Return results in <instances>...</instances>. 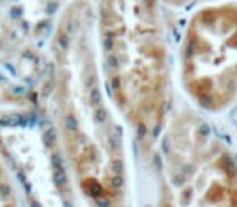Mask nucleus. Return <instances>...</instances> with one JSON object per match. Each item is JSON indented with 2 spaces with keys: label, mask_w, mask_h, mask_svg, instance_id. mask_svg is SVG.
Wrapping results in <instances>:
<instances>
[{
  "label": "nucleus",
  "mask_w": 237,
  "mask_h": 207,
  "mask_svg": "<svg viewBox=\"0 0 237 207\" xmlns=\"http://www.w3.org/2000/svg\"><path fill=\"white\" fill-rule=\"evenodd\" d=\"M88 5L63 11L52 41L54 101L60 138L81 194L91 207H127L122 134L103 92Z\"/></svg>",
  "instance_id": "nucleus-1"
},
{
  "label": "nucleus",
  "mask_w": 237,
  "mask_h": 207,
  "mask_svg": "<svg viewBox=\"0 0 237 207\" xmlns=\"http://www.w3.org/2000/svg\"><path fill=\"white\" fill-rule=\"evenodd\" d=\"M101 65L114 102L143 139L167 109V49L157 0H101Z\"/></svg>",
  "instance_id": "nucleus-2"
},
{
  "label": "nucleus",
  "mask_w": 237,
  "mask_h": 207,
  "mask_svg": "<svg viewBox=\"0 0 237 207\" xmlns=\"http://www.w3.org/2000/svg\"><path fill=\"white\" fill-rule=\"evenodd\" d=\"M185 89L200 107L214 110L237 92V3H213L195 11L182 44Z\"/></svg>",
  "instance_id": "nucleus-3"
},
{
  "label": "nucleus",
  "mask_w": 237,
  "mask_h": 207,
  "mask_svg": "<svg viewBox=\"0 0 237 207\" xmlns=\"http://www.w3.org/2000/svg\"><path fill=\"white\" fill-rule=\"evenodd\" d=\"M0 207H18L13 184L2 167H0Z\"/></svg>",
  "instance_id": "nucleus-4"
},
{
  "label": "nucleus",
  "mask_w": 237,
  "mask_h": 207,
  "mask_svg": "<svg viewBox=\"0 0 237 207\" xmlns=\"http://www.w3.org/2000/svg\"><path fill=\"white\" fill-rule=\"evenodd\" d=\"M169 5H174V6H185V5H190V3H195V2H203V0H166Z\"/></svg>",
  "instance_id": "nucleus-5"
}]
</instances>
